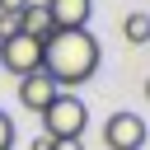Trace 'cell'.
Segmentation results:
<instances>
[{
  "mask_svg": "<svg viewBox=\"0 0 150 150\" xmlns=\"http://www.w3.org/2000/svg\"><path fill=\"white\" fill-rule=\"evenodd\" d=\"M98 61H103V47H98V38H94L89 28L52 33V38L42 42V70L56 80V89H61V94H66V89H75V84H84V80H94Z\"/></svg>",
  "mask_w": 150,
  "mask_h": 150,
  "instance_id": "6da1fadb",
  "label": "cell"
},
{
  "mask_svg": "<svg viewBox=\"0 0 150 150\" xmlns=\"http://www.w3.org/2000/svg\"><path fill=\"white\" fill-rule=\"evenodd\" d=\"M84 127H89V108L80 94H56V103L42 112L47 141H84Z\"/></svg>",
  "mask_w": 150,
  "mask_h": 150,
  "instance_id": "7a4b0ae2",
  "label": "cell"
},
{
  "mask_svg": "<svg viewBox=\"0 0 150 150\" xmlns=\"http://www.w3.org/2000/svg\"><path fill=\"white\" fill-rule=\"evenodd\" d=\"M0 66L9 70V75H33V70H42V42L38 38H23V33H14L9 42H0Z\"/></svg>",
  "mask_w": 150,
  "mask_h": 150,
  "instance_id": "3957f363",
  "label": "cell"
},
{
  "mask_svg": "<svg viewBox=\"0 0 150 150\" xmlns=\"http://www.w3.org/2000/svg\"><path fill=\"white\" fill-rule=\"evenodd\" d=\"M103 145L108 150H141L145 145V117L141 112H112L103 122Z\"/></svg>",
  "mask_w": 150,
  "mask_h": 150,
  "instance_id": "277c9868",
  "label": "cell"
},
{
  "mask_svg": "<svg viewBox=\"0 0 150 150\" xmlns=\"http://www.w3.org/2000/svg\"><path fill=\"white\" fill-rule=\"evenodd\" d=\"M56 94H61V89H56V80H52L47 70H33V75L19 80V103H23L28 112H38V117L56 103Z\"/></svg>",
  "mask_w": 150,
  "mask_h": 150,
  "instance_id": "5b68a950",
  "label": "cell"
},
{
  "mask_svg": "<svg viewBox=\"0 0 150 150\" xmlns=\"http://www.w3.org/2000/svg\"><path fill=\"white\" fill-rule=\"evenodd\" d=\"M47 14H52V28L56 33H75V28H89L94 0H52Z\"/></svg>",
  "mask_w": 150,
  "mask_h": 150,
  "instance_id": "8992f818",
  "label": "cell"
},
{
  "mask_svg": "<svg viewBox=\"0 0 150 150\" xmlns=\"http://www.w3.org/2000/svg\"><path fill=\"white\" fill-rule=\"evenodd\" d=\"M19 33H23V38H38V42H47V38L56 33V28H52V14H47V5H38V0H33V5L19 14Z\"/></svg>",
  "mask_w": 150,
  "mask_h": 150,
  "instance_id": "52a82bcc",
  "label": "cell"
},
{
  "mask_svg": "<svg viewBox=\"0 0 150 150\" xmlns=\"http://www.w3.org/2000/svg\"><path fill=\"white\" fill-rule=\"evenodd\" d=\"M122 38H127L131 47H145V42H150V14L131 9V14L122 19Z\"/></svg>",
  "mask_w": 150,
  "mask_h": 150,
  "instance_id": "ba28073f",
  "label": "cell"
},
{
  "mask_svg": "<svg viewBox=\"0 0 150 150\" xmlns=\"http://www.w3.org/2000/svg\"><path fill=\"white\" fill-rule=\"evenodd\" d=\"M0 150H14V122L5 108H0Z\"/></svg>",
  "mask_w": 150,
  "mask_h": 150,
  "instance_id": "9c48e42d",
  "label": "cell"
},
{
  "mask_svg": "<svg viewBox=\"0 0 150 150\" xmlns=\"http://www.w3.org/2000/svg\"><path fill=\"white\" fill-rule=\"evenodd\" d=\"M19 33V14H0V42H9Z\"/></svg>",
  "mask_w": 150,
  "mask_h": 150,
  "instance_id": "30bf717a",
  "label": "cell"
},
{
  "mask_svg": "<svg viewBox=\"0 0 150 150\" xmlns=\"http://www.w3.org/2000/svg\"><path fill=\"white\" fill-rule=\"evenodd\" d=\"M33 0H0V14H23Z\"/></svg>",
  "mask_w": 150,
  "mask_h": 150,
  "instance_id": "8fae6325",
  "label": "cell"
},
{
  "mask_svg": "<svg viewBox=\"0 0 150 150\" xmlns=\"http://www.w3.org/2000/svg\"><path fill=\"white\" fill-rule=\"evenodd\" d=\"M52 150H84V141H52Z\"/></svg>",
  "mask_w": 150,
  "mask_h": 150,
  "instance_id": "7c38bea8",
  "label": "cell"
},
{
  "mask_svg": "<svg viewBox=\"0 0 150 150\" xmlns=\"http://www.w3.org/2000/svg\"><path fill=\"white\" fill-rule=\"evenodd\" d=\"M28 150H52V141H47V136H38V141H33Z\"/></svg>",
  "mask_w": 150,
  "mask_h": 150,
  "instance_id": "4fadbf2b",
  "label": "cell"
},
{
  "mask_svg": "<svg viewBox=\"0 0 150 150\" xmlns=\"http://www.w3.org/2000/svg\"><path fill=\"white\" fill-rule=\"evenodd\" d=\"M145 98H150V80H145Z\"/></svg>",
  "mask_w": 150,
  "mask_h": 150,
  "instance_id": "5bb4252c",
  "label": "cell"
},
{
  "mask_svg": "<svg viewBox=\"0 0 150 150\" xmlns=\"http://www.w3.org/2000/svg\"><path fill=\"white\" fill-rule=\"evenodd\" d=\"M38 5H52V0H38Z\"/></svg>",
  "mask_w": 150,
  "mask_h": 150,
  "instance_id": "9a60e30c",
  "label": "cell"
}]
</instances>
